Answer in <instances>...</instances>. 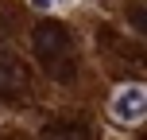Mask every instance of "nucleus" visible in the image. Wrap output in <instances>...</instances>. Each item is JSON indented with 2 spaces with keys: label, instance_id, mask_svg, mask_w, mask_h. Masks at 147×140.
<instances>
[{
  "label": "nucleus",
  "instance_id": "obj_4",
  "mask_svg": "<svg viewBox=\"0 0 147 140\" xmlns=\"http://www.w3.org/2000/svg\"><path fill=\"white\" fill-rule=\"evenodd\" d=\"M27 89V70L12 51L0 47V94H23Z\"/></svg>",
  "mask_w": 147,
  "mask_h": 140
},
{
  "label": "nucleus",
  "instance_id": "obj_3",
  "mask_svg": "<svg viewBox=\"0 0 147 140\" xmlns=\"http://www.w3.org/2000/svg\"><path fill=\"white\" fill-rule=\"evenodd\" d=\"M39 140H97V128L89 117H58L43 128Z\"/></svg>",
  "mask_w": 147,
  "mask_h": 140
},
{
  "label": "nucleus",
  "instance_id": "obj_1",
  "mask_svg": "<svg viewBox=\"0 0 147 140\" xmlns=\"http://www.w3.org/2000/svg\"><path fill=\"white\" fill-rule=\"evenodd\" d=\"M31 51H35L39 66L51 74L54 82H74L78 78V43H74L70 27L58 20H43L31 35Z\"/></svg>",
  "mask_w": 147,
  "mask_h": 140
},
{
  "label": "nucleus",
  "instance_id": "obj_2",
  "mask_svg": "<svg viewBox=\"0 0 147 140\" xmlns=\"http://www.w3.org/2000/svg\"><path fill=\"white\" fill-rule=\"evenodd\" d=\"M143 113H147V89L143 86H124L112 97V117L120 125H140Z\"/></svg>",
  "mask_w": 147,
  "mask_h": 140
},
{
  "label": "nucleus",
  "instance_id": "obj_5",
  "mask_svg": "<svg viewBox=\"0 0 147 140\" xmlns=\"http://www.w3.org/2000/svg\"><path fill=\"white\" fill-rule=\"evenodd\" d=\"M31 4H35V8H54L58 0H31Z\"/></svg>",
  "mask_w": 147,
  "mask_h": 140
}]
</instances>
